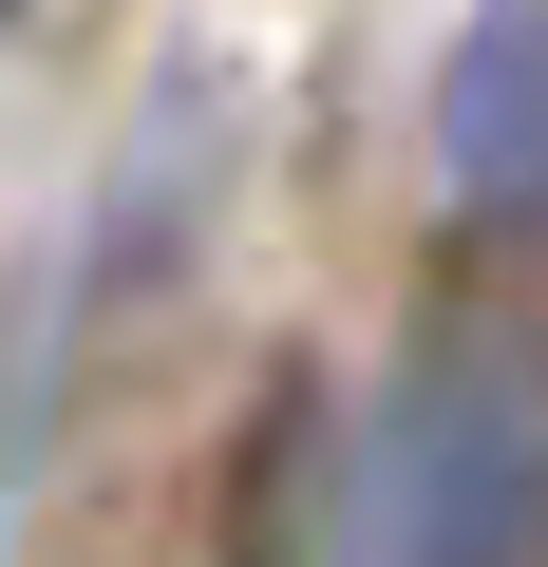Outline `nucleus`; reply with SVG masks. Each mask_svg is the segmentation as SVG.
<instances>
[{
  "mask_svg": "<svg viewBox=\"0 0 548 567\" xmlns=\"http://www.w3.org/2000/svg\"><path fill=\"white\" fill-rule=\"evenodd\" d=\"M435 189L473 246H548V0H492L435 76Z\"/></svg>",
  "mask_w": 548,
  "mask_h": 567,
  "instance_id": "nucleus-2",
  "label": "nucleus"
},
{
  "mask_svg": "<svg viewBox=\"0 0 548 567\" xmlns=\"http://www.w3.org/2000/svg\"><path fill=\"white\" fill-rule=\"evenodd\" d=\"M0 39H20V0H0Z\"/></svg>",
  "mask_w": 548,
  "mask_h": 567,
  "instance_id": "nucleus-3",
  "label": "nucleus"
},
{
  "mask_svg": "<svg viewBox=\"0 0 548 567\" xmlns=\"http://www.w3.org/2000/svg\"><path fill=\"white\" fill-rule=\"evenodd\" d=\"M341 567H548V303H435L360 416Z\"/></svg>",
  "mask_w": 548,
  "mask_h": 567,
  "instance_id": "nucleus-1",
  "label": "nucleus"
}]
</instances>
